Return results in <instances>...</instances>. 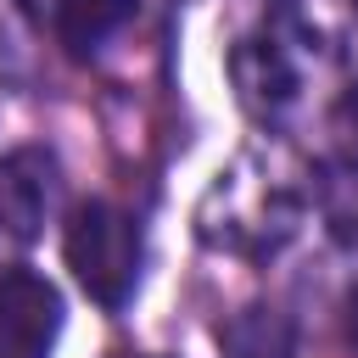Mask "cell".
Wrapping results in <instances>:
<instances>
[{
	"instance_id": "7",
	"label": "cell",
	"mask_w": 358,
	"mask_h": 358,
	"mask_svg": "<svg viewBox=\"0 0 358 358\" xmlns=\"http://www.w3.org/2000/svg\"><path fill=\"white\" fill-rule=\"evenodd\" d=\"M140 0H50V28L56 39L84 62L95 56L106 39H117L129 22H134Z\"/></svg>"
},
{
	"instance_id": "10",
	"label": "cell",
	"mask_w": 358,
	"mask_h": 358,
	"mask_svg": "<svg viewBox=\"0 0 358 358\" xmlns=\"http://www.w3.org/2000/svg\"><path fill=\"white\" fill-rule=\"evenodd\" d=\"M341 112H347V123H352V129H358V84H352V90H347V101H341Z\"/></svg>"
},
{
	"instance_id": "4",
	"label": "cell",
	"mask_w": 358,
	"mask_h": 358,
	"mask_svg": "<svg viewBox=\"0 0 358 358\" xmlns=\"http://www.w3.org/2000/svg\"><path fill=\"white\" fill-rule=\"evenodd\" d=\"M62 196V162L45 145H17L0 157V235L28 246L45 235Z\"/></svg>"
},
{
	"instance_id": "6",
	"label": "cell",
	"mask_w": 358,
	"mask_h": 358,
	"mask_svg": "<svg viewBox=\"0 0 358 358\" xmlns=\"http://www.w3.org/2000/svg\"><path fill=\"white\" fill-rule=\"evenodd\" d=\"M224 358H296V319L274 302H246L218 324Z\"/></svg>"
},
{
	"instance_id": "8",
	"label": "cell",
	"mask_w": 358,
	"mask_h": 358,
	"mask_svg": "<svg viewBox=\"0 0 358 358\" xmlns=\"http://www.w3.org/2000/svg\"><path fill=\"white\" fill-rule=\"evenodd\" d=\"M313 201L336 246H358V157H324L313 168Z\"/></svg>"
},
{
	"instance_id": "9",
	"label": "cell",
	"mask_w": 358,
	"mask_h": 358,
	"mask_svg": "<svg viewBox=\"0 0 358 358\" xmlns=\"http://www.w3.org/2000/svg\"><path fill=\"white\" fill-rule=\"evenodd\" d=\"M341 324H347V341H352V352H358V285H352L347 302H341Z\"/></svg>"
},
{
	"instance_id": "5",
	"label": "cell",
	"mask_w": 358,
	"mask_h": 358,
	"mask_svg": "<svg viewBox=\"0 0 358 358\" xmlns=\"http://www.w3.org/2000/svg\"><path fill=\"white\" fill-rule=\"evenodd\" d=\"M62 336V291L34 268H0V358H50Z\"/></svg>"
},
{
	"instance_id": "1",
	"label": "cell",
	"mask_w": 358,
	"mask_h": 358,
	"mask_svg": "<svg viewBox=\"0 0 358 358\" xmlns=\"http://www.w3.org/2000/svg\"><path fill=\"white\" fill-rule=\"evenodd\" d=\"M296 196L285 185H274L268 173H257L252 162L218 173V185L207 190L196 224H201V241L218 246V252H235V257H274L291 235H296Z\"/></svg>"
},
{
	"instance_id": "2",
	"label": "cell",
	"mask_w": 358,
	"mask_h": 358,
	"mask_svg": "<svg viewBox=\"0 0 358 358\" xmlns=\"http://www.w3.org/2000/svg\"><path fill=\"white\" fill-rule=\"evenodd\" d=\"M62 252H67V268L90 302H101L106 313L129 308V296L140 285V263H145V241H140L134 213H123L117 201H101V196L78 201L67 213Z\"/></svg>"
},
{
	"instance_id": "11",
	"label": "cell",
	"mask_w": 358,
	"mask_h": 358,
	"mask_svg": "<svg viewBox=\"0 0 358 358\" xmlns=\"http://www.w3.org/2000/svg\"><path fill=\"white\" fill-rule=\"evenodd\" d=\"M352 6H358V0H352Z\"/></svg>"
},
{
	"instance_id": "3",
	"label": "cell",
	"mask_w": 358,
	"mask_h": 358,
	"mask_svg": "<svg viewBox=\"0 0 358 358\" xmlns=\"http://www.w3.org/2000/svg\"><path fill=\"white\" fill-rule=\"evenodd\" d=\"M296 45H302V34L285 28V22H268V28L229 45L235 95L257 123H280L302 101V50Z\"/></svg>"
}]
</instances>
